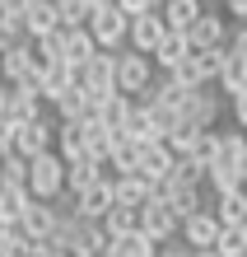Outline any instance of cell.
I'll return each mask as SVG.
<instances>
[{"label":"cell","mask_w":247,"mask_h":257,"mask_svg":"<svg viewBox=\"0 0 247 257\" xmlns=\"http://www.w3.org/2000/svg\"><path fill=\"white\" fill-rule=\"evenodd\" d=\"M163 38H168L163 10L149 14V19H135V24H131V52H140V56H154V52L163 47Z\"/></svg>","instance_id":"16"},{"label":"cell","mask_w":247,"mask_h":257,"mask_svg":"<svg viewBox=\"0 0 247 257\" xmlns=\"http://www.w3.org/2000/svg\"><path fill=\"white\" fill-rule=\"evenodd\" d=\"M103 178H112V173H107L103 164H94L89 155H84V159H75V164H66V192H75V196L89 192V187H98Z\"/></svg>","instance_id":"24"},{"label":"cell","mask_w":247,"mask_h":257,"mask_svg":"<svg viewBox=\"0 0 247 257\" xmlns=\"http://www.w3.org/2000/svg\"><path fill=\"white\" fill-rule=\"evenodd\" d=\"M196 257H219V252H196Z\"/></svg>","instance_id":"49"},{"label":"cell","mask_w":247,"mask_h":257,"mask_svg":"<svg viewBox=\"0 0 247 257\" xmlns=\"http://www.w3.org/2000/svg\"><path fill=\"white\" fill-rule=\"evenodd\" d=\"M224 14H228V19H238V24L247 28V0H228V5H224Z\"/></svg>","instance_id":"43"},{"label":"cell","mask_w":247,"mask_h":257,"mask_svg":"<svg viewBox=\"0 0 247 257\" xmlns=\"http://www.w3.org/2000/svg\"><path fill=\"white\" fill-rule=\"evenodd\" d=\"M38 84H42V98H47L52 108H56V103L66 98L70 89H80V70H75V66H66V61H61V66H47V70L38 75Z\"/></svg>","instance_id":"17"},{"label":"cell","mask_w":247,"mask_h":257,"mask_svg":"<svg viewBox=\"0 0 247 257\" xmlns=\"http://www.w3.org/2000/svg\"><path fill=\"white\" fill-rule=\"evenodd\" d=\"M117 141H121V131H112V126H103L98 117H89V122H84V155L94 159V164H107V159H112V150H117Z\"/></svg>","instance_id":"18"},{"label":"cell","mask_w":247,"mask_h":257,"mask_svg":"<svg viewBox=\"0 0 247 257\" xmlns=\"http://www.w3.org/2000/svg\"><path fill=\"white\" fill-rule=\"evenodd\" d=\"M140 234L149 238V243H173V238L182 234V220L168 210V201H149L140 210Z\"/></svg>","instance_id":"8"},{"label":"cell","mask_w":247,"mask_h":257,"mask_svg":"<svg viewBox=\"0 0 247 257\" xmlns=\"http://www.w3.org/2000/svg\"><path fill=\"white\" fill-rule=\"evenodd\" d=\"M89 33H94L98 52H121V42H131V19L117 10V0H103L98 19L89 24Z\"/></svg>","instance_id":"5"},{"label":"cell","mask_w":247,"mask_h":257,"mask_svg":"<svg viewBox=\"0 0 247 257\" xmlns=\"http://www.w3.org/2000/svg\"><path fill=\"white\" fill-rule=\"evenodd\" d=\"M140 155H145V145H135L121 136L117 150H112V159L103 164V169H112V178H131V173H140Z\"/></svg>","instance_id":"26"},{"label":"cell","mask_w":247,"mask_h":257,"mask_svg":"<svg viewBox=\"0 0 247 257\" xmlns=\"http://www.w3.org/2000/svg\"><path fill=\"white\" fill-rule=\"evenodd\" d=\"M228 66V47H214V52H196V75H200V84H219V75Z\"/></svg>","instance_id":"32"},{"label":"cell","mask_w":247,"mask_h":257,"mask_svg":"<svg viewBox=\"0 0 247 257\" xmlns=\"http://www.w3.org/2000/svg\"><path fill=\"white\" fill-rule=\"evenodd\" d=\"M5 108H10V84H0V122H5Z\"/></svg>","instance_id":"46"},{"label":"cell","mask_w":247,"mask_h":257,"mask_svg":"<svg viewBox=\"0 0 247 257\" xmlns=\"http://www.w3.org/2000/svg\"><path fill=\"white\" fill-rule=\"evenodd\" d=\"M131 112H135V98H126V94H112V98H103V108H98V122H103V126H112V131H121Z\"/></svg>","instance_id":"33"},{"label":"cell","mask_w":247,"mask_h":257,"mask_svg":"<svg viewBox=\"0 0 247 257\" xmlns=\"http://www.w3.org/2000/svg\"><path fill=\"white\" fill-rule=\"evenodd\" d=\"M28 201H33L28 187H0V229H19Z\"/></svg>","instance_id":"25"},{"label":"cell","mask_w":247,"mask_h":257,"mask_svg":"<svg viewBox=\"0 0 247 257\" xmlns=\"http://www.w3.org/2000/svg\"><path fill=\"white\" fill-rule=\"evenodd\" d=\"M38 75H42V66H38V47H33L28 38L0 52V84L19 89V84H28V80H38Z\"/></svg>","instance_id":"4"},{"label":"cell","mask_w":247,"mask_h":257,"mask_svg":"<svg viewBox=\"0 0 247 257\" xmlns=\"http://www.w3.org/2000/svg\"><path fill=\"white\" fill-rule=\"evenodd\" d=\"M103 229L112 243H121V238H131V234H140V210H126V206H112L107 210V220H103Z\"/></svg>","instance_id":"30"},{"label":"cell","mask_w":247,"mask_h":257,"mask_svg":"<svg viewBox=\"0 0 247 257\" xmlns=\"http://www.w3.org/2000/svg\"><path fill=\"white\" fill-rule=\"evenodd\" d=\"M200 14H205L200 0H168V5H163V24H168V33H182V38H187L191 28L200 24Z\"/></svg>","instance_id":"22"},{"label":"cell","mask_w":247,"mask_h":257,"mask_svg":"<svg viewBox=\"0 0 247 257\" xmlns=\"http://www.w3.org/2000/svg\"><path fill=\"white\" fill-rule=\"evenodd\" d=\"M56 155L66 164L84 159V122H56Z\"/></svg>","instance_id":"28"},{"label":"cell","mask_w":247,"mask_h":257,"mask_svg":"<svg viewBox=\"0 0 247 257\" xmlns=\"http://www.w3.org/2000/svg\"><path fill=\"white\" fill-rule=\"evenodd\" d=\"M121 136L126 141H135V145H163V131H159V122H154V112L145 108V103H135V112L126 117V126H121Z\"/></svg>","instance_id":"20"},{"label":"cell","mask_w":247,"mask_h":257,"mask_svg":"<svg viewBox=\"0 0 247 257\" xmlns=\"http://www.w3.org/2000/svg\"><path fill=\"white\" fill-rule=\"evenodd\" d=\"M173 169H177V155L168 145H149L145 155H140V178L154 187H168L173 183Z\"/></svg>","instance_id":"15"},{"label":"cell","mask_w":247,"mask_h":257,"mask_svg":"<svg viewBox=\"0 0 247 257\" xmlns=\"http://www.w3.org/2000/svg\"><path fill=\"white\" fill-rule=\"evenodd\" d=\"M117 10L135 24V19H149V14H159L163 5H154V0H117Z\"/></svg>","instance_id":"40"},{"label":"cell","mask_w":247,"mask_h":257,"mask_svg":"<svg viewBox=\"0 0 247 257\" xmlns=\"http://www.w3.org/2000/svg\"><path fill=\"white\" fill-rule=\"evenodd\" d=\"M233 122H238V131H247V94L233 98Z\"/></svg>","instance_id":"44"},{"label":"cell","mask_w":247,"mask_h":257,"mask_svg":"<svg viewBox=\"0 0 247 257\" xmlns=\"http://www.w3.org/2000/svg\"><path fill=\"white\" fill-rule=\"evenodd\" d=\"M56 28H61V10L52 0H24V33H28V42L47 38Z\"/></svg>","instance_id":"12"},{"label":"cell","mask_w":247,"mask_h":257,"mask_svg":"<svg viewBox=\"0 0 247 257\" xmlns=\"http://www.w3.org/2000/svg\"><path fill=\"white\" fill-rule=\"evenodd\" d=\"M159 252H163V248L149 243L145 234H131V238H121V243L107 248V257H159Z\"/></svg>","instance_id":"35"},{"label":"cell","mask_w":247,"mask_h":257,"mask_svg":"<svg viewBox=\"0 0 247 257\" xmlns=\"http://www.w3.org/2000/svg\"><path fill=\"white\" fill-rule=\"evenodd\" d=\"M112 206H117V201H112V178H103L98 187L80 192V210H75V215H80V220H94V224H103Z\"/></svg>","instance_id":"21"},{"label":"cell","mask_w":247,"mask_h":257,"mask_svg":"<svg viewBox=\"0 0 247 257\" xmlns=\"http://www.w3.org/2000/svg\"><path fill=\"white\" fill-rule=\"evenodd\" d=\"M52 248L70 252V257H107L112 238H107V229L94 224V220L66 215V220H61V229H56V238H52Z\"/></svg>","instance_id":"1"},{"label":"cell","mask_w":247,"mask_h":257,"mask_svg":"<svg viewBox=\"0 0 247 257\" xmlns=\"http://www.w3.org/2000/svg\"><path fill=\"white\" fill-rule=\"evenodd\" d=\"M154 56H140V52H117V94H126V98H135L140 103L149 89H154Z\"/></svg>","instance_id":"2"},{"label":"cell","mask_w":247,"mask_h":257,"mask_svg":"<svg viewBox=\"0 0 247 257\" xmlns=\"http://www.w3.org/2000/svg\"><path fill=\"white\" fill-rule=\"evenodd\" d=\"M242 183L247 178L233 169V164H214L210 169V187H214V196H228V192H242Z\"/></svg>","instance_id":"36"},{"label":"cell","mask_w":247,"mask_h":257,"mask_svg":"<svg viewBox=\"0 0 247 257\" xmlns=\"http://www.w3.org/2000/svg\"><path fill=\"white\" fill-rule=\"evenodd\" d=\"M219 94H228V103H233L238 94H247V61L233 56V52H228V66L219 75Z\"/></svg>","instance_id":"34"},{"label":"cell","mask_w":247,"mask_h":257,"mask_svg":"<svg viewBox=\"0 0 247 257\" xmlns=\"http://www.w3.org/2000/svg\"><path fill=\"white\" fill-rule=\"evenodd\" d=\"M196 141H200V131H196V126H177V131H173V136H168V141H163V145H168V150H173V155H177V159H187V155H191V150H196Z\"/></svg>","instance_id":"38"},{"label":"cell","mask_w":247,"mask_h":257,"mask_svg":"<svg viewBox=\"0 0 247 257\" xmlns=\"http://www.w3.org/2000/svg\"><path fill=\"white\" fill-rule=\"evenodd\" d=\"M214 252H219V257H247V238H242V229H224L219 243H214Z\"/></svg>","instance_id":"39"},{"label":"cell","mask_w":247,"mask_h":257,"mask_svg":"<svg viewBox=\"0 0 247 257\" xmlns=\"http://www.w3.org/2000/svg\"><path fill=\"white\" fill-rule=\"evenodd\" d=\"M98 5L103 0H61V28H89L98 19Z\"/></svg>","instance_id":"31"},{"label":"cell","mask_w":247,"mask_h":257,"mask_svg":"<svg viewBox=\"0 0 247 257\" xmlns=\"http://www.w3.org/2000/svg\"><path fill=\"white\" fill-rule=\"evenodd\" d=\"M28 173H33V164L24 155H5L0 159V178H5V187H28Z\"/></svg>","instance_id":"37"},{"label":"cell","mask_w":247,"mask_h":257,"mask_svg":"<svg viewBox=\"0 0 247 257\" xmlns=\"http://www.w3.org/2000/svg\"><path fill=\"white\" fill-rule=\"evenodd\" d=\"M159 201H168V210H173L177 220H191V215H200V210H210L205 201H200V187H182V183L159 187Z\"/></svg>","instance_id":"19"},{"label":"cell","mask_w":247,"mask_h":257,"mask_svg":"<svg viewBox=\"0 0 247 257\" xmlns=\"http://www.w3.org/2000/svg\"><path fill=\"white\" fill-rule=\"evenodd\" d=\"M219 234H224V224L214 220V210H200V215L182 220V243H187L191 252H214Z\"/></svg>","instance_id":"10"},{"label":"cell","mask_w":247,"mask_h":257,"mask_svg":"<svg viewBox=\"0 0 247 257\" xmlns=\"http://www.w3.org/2000/svg\"><path fill=\"white\" fill-rule=\"evenodd\" d=\"M28 192L33 201H61L66 196V159L56 155H38L33 159V173H28Z\"/></svg>","instance_id":"3"},{"label":"cell","mask_w":247,"mask_h":257,"mask_svg":"<svg viewBox=\"0 0 247 257\" xmlns=\"http://www.w3.org/2000/svg\"><path fill=\"white\" fill-rule=\"evenodd\" d=\"M159 257H196V252H191V248H187V243H168V248H163V252H159Z\"/></svg>","instance_id":"45"},{"label":"cell","mask_w":247,"mask_h":257,"mask_svg":"<svg viewBox=\"0 0 247 257\" xmlns=\"http://www.w3.org/2000/svg\"><path fill=\"white\" fill-rule=\"evenodd\" d=\"M0 187H5V178H0Z\"/></svg>","instance_id":"51"},{"label":"cell","mask_w":247,"mask_h":257,"mask_svg":"<svg viewBox=\"0 0 247 257\" xmlns=\"http://www.w3.org/2000/svg\"><path fill=\"white\" fill-rule=\"evenodd\" d=\"M80 89L94 98V108H103V98L117 94V52H98L94 61L80 70Z\"/></svg>","instance_id":"6"},{"label":"cell","mask_w":247,"mask_h":257,"mask_svg":"<svg viewBox=\"0 0 247 257\" xmlns=\"http://www.w3.org/2000/svg\"><path fill=\"white\" fill-rule=\"evenodd\" d=\"M228 19H224V10H214V5H205V14H200V24L191 28V47L196 52H214V47H228Z\"/></svg>","instance_id":"9"},{"label":"cell","mask_w":247,"mask_h":257,"mask_svg":"<svg viewBox=\"0 0 247 257\" xmlns=\"http://www.w3.org/2000/svg\"><path fill=\"white\" fill-rule=\"evenodd\" d=\"M214 220H219L224 229H242V224H247V192L214 196Z\"/></svg>","instance_id":"27"},{"label":"cell","mask_w":247,"mask_h":257,"mask_svg":"<svg viewBox=\"0 0 247 257\" xmlns=\"http://www.w3.org/2000/svg\"><path fill=\"white\" fill-rule=\"evenodd\" d=\"M5 257H38V248H33V238H24L19 229H14V238H10V248H5Z\"/></svg>","instance_id":"41"},{"label":"cell","mask_w":247,"mask_h":257,"mask_svg":"<svg viewBox=\"0 0 247 257\" xmlns=\"http://www.w3.org/2000/svg\"><path fill=\"white\" fill-rule=\"evenodd\" d=\"M224 112V98L210 94V89H200V94L182 108V126H196V131H214V122H219Z\"/></svg>","instance_id":"13"},{"label":"cell","mask_w":247,"mask_h":257,"mask_svg":"<svg viewBox=\"0 0 247 257\" xmlns=\"http://www.w3.org/2000/svg\"><path fill=\"white\" fill-rule=\"evenodd\" d=\"M33 47H38V66H42V70H47V66H61V61L70 56V33H66V28H56V33L38 38Z\"/></svg>","instance_id":"29"},{"label":"cell","mask_w":247,"mask_h":257,"mask_svg":"<svg viewBox=\"0 0 247 257\" xmlns=\"http://www.w3.org/2000/svg\"><path fill=\"white\" fill-rule=\"evenodd\" d=\"M228 52L247 61V28H242V24H233V33H228Z\"/></svg>","instance_id":"42"},{"label":"cell","mask_w":247,"mask_h":257,"mask_svg":"<svg viewBox=\"0 0 247 257\" xmlns=\"http://www.w3.org/2000/svg\"><path fill=\"white\" fill-rule=\"evenodd\" d=\"M52 145H56V126L42 117V122H28L19 126V145H14V155H24L28 164H33L38 155H52Z\"/></svg>","instance_id":"14"},{"label":"cell","mask_w":247,"mask_h":257,"mask_svg":"<svg viewBox=\"0 0 247 257\" xmlns=\"http://www.w3.org/2000/svg\"><path fill=\"white\" fill-rule=\"evenodd\" d=\"M61 220H66V215H61L52 201H28L24 220H19V234H24V238H33V243H52L56 229H61Z\"/></svg>","instance_id":"7"},{"label":"cell","mask_w":247,"mask_h":257,"mask_svg":"<svg viewBox=\"0 0 247 257\" xmlns=\"http://www.w3.org/2000/svg\"><path fill=\"white\" fill-rule=\"evenodd\" d=\"M42 257H70V252H61V248H47V252H42Z\"/></svg>","instance_id":"48"},{"label":"cell","mask_w":247,"mask_h":257,"mask_svg":"<svg viewBox=\"0 0 247 257\" xmlns=\"http://www.w3.org/2000/svg\"><path fill=\"white\" fill-rule=\"evenodd\" d=\"M112 201H117V206H126V210H145L149 201H159V187L145 183L140 173H131V178H112Z\"/></svg>","instance_id":"11"},{"label":"cell","mask_w":247,"mask_h":257,"mask_svg":"<svg viewBox=\"0 0 247 257\" xmlns=\"http://www.w3.org/2000/svg\"><path fill=\"white\" fill-rule=\"evenodd\" d=\"M191 56H196V47H191V38H182V33H168V38H163V47L154 52V66H159L163 75H173L177 66H187Z\"/></svg>","instance_id":"23"},{"label":"cell","mask_w":247,"mask_h":257,"mask_svg":"<svg viewBox=\"0 0 247 257\" xmlns=\"http://www.w3.org/2000/svg\"><path fill=\"white\" fill-rule=\"evenodd\" d=\"M242 238H247V224H242Z\"/></svg>","instance_id":"50"},{"label":"cell","mask_w":247,"mask_h":257,"mask_svg":"<svg viewBox=\"0 0 247 257\" xmlns=\"http://www.w3.org/2000/svg\"><path fill=\"white\" fill-rule=\"evenodd\" d=\"M242 192H247V183H242Z\"/></svg>","instance_id":"52"},{"label":"cell","mask_w":247,"mask_h":257,"mask_svg":"<svg viewBox=\"0 0 247 257\" xmlns=\"http://www.w3.org/2000/svg\"><path fill=\"white\" fill-rule=\"evenodd\" d=\"M10 238H14V229H0V257H5V248H10Z\"/></svg>","instance_id":"47"}]
</instances>
